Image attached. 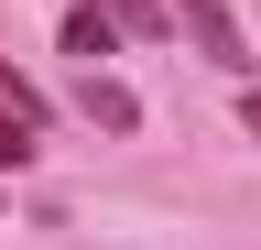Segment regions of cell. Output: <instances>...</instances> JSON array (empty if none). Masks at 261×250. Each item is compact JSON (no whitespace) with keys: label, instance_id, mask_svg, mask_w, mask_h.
I'll return each instance as SVG.
<instances>
[{"label":"cell","instance_id":"obj_1","mask_svg":"<svg viewBox=\"0 0 261 250\" xmlns=\"http://www.w3.org/2000/svg\"><path fill=\"white\" fill-rule=\"evenodd\" d=\"M174 22H185L196 44H207V66H228V76H250V33H240V22L218 11V0H174Z\"/></svg>","mask_w":261,"mask_h":250},{"label":"cell","instance_id":"obj_2","mask_svg":"<svg viewBox=\"0 0 261 250\" xmlns=\"http://www.w3.org/2000/svg\"><path fill=\"white\" fill-rule=\"evenodd\" d=\"M33 131H44V109L0 98V174H22V163H33Z\"/></svg>","mask_w":261,"mask_h":250},{"label":"cell","instance_id":"obj_3","mask_svg":"<svg viewBox=\"0 0 261 250\" xmlns=\"http://www.w3.org/2000/svg\"><path fill=\"white\" fill-rule=\"evenodd\" d=\"M120 33H174V0H98Z\"/></svg>","mask_w":261,"mask_h":250},{"label":"cell","instance_id":"obj_4","mask_svg":"<svg viewBox=\"0 0 261 250\" xmlns=\"http://www.w3.org/2000/svg\"><path fill=\"white\" fill-rule=\"evenodd\" d=\"M109 44H120V22H109V11H98V0H87V11L65 22V54H109Z\"/></svg>","mask_w":261,"mask_h":250},{"label":"cell","instance_id":"obj_5","mask_svg":"<svg viewBox=\"0 0 261 250\" xmlns=\"http://www.w3.org/2000/svg\"><path fill=\"white\" fill-rule=\"evenodd\" d=\"M87 120H109V131H130L142 109H130V87H109V76H87Z\"/></svg>","mask_w":261,"mask_h":250},{"label":"cell","instance_id":"obj_6","mask_svg":"<svg viewBox=\"0 0 261 250\" xmlns=\"http://www.w3.org/2000/svg\"><path fill=\"white\" fill-rule=\"evenodd\" d=\"M0 98H22V109H44V98H33V87H22V76H11V54H0Z\"/></svg>","mask_w":261,"mask_h":250},{"label":"cell","instance_id":"obj_7","mask_svg":"<svg viewBox=\"0 0 261 250\" xmlns=\"http://www.w3.org/2000/svg\"><path fill=\"white\" fill-rule=\"evenodd\" d=\"M240 120H250V131H261V87H250V98H240Z\"/></svg>","mask_w":261,"mask_h":250}]
</instances>
